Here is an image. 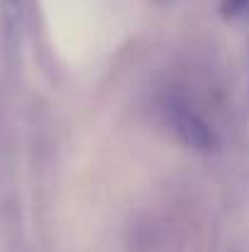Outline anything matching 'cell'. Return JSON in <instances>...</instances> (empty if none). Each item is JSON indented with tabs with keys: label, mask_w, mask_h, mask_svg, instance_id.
Masks as SVG:
<instances>
[{
	"label": "cell",
	"mask_w": 249,
	"mask_h": 252,
	"mask_svg": "<svg viewBox=\"0 0 249 252\" xmlns=\"http://www.w3.org/2000/svg\"><path fill=\"white\" fill-rule=\"evenodd\" d=\"M168 123L173 127V132L181 137V142L191 150L198 152H208L215 145V135L210 130V125L183 100H173L168 103Z\"/></svg>",
	"instance_id": "1"
},
{
	"label": "cell",
	"mask_w": 249,
	"mask_h": 252,
	"mask_svg": "<svg viewBox=\"0 0 249 252\" xmlns=\"http://www.w3.org/2000/svg\"><path fill=\"white\" fill-rule=\"evenodd\" d=\"M249 7V0H222V15L227 20H235L240 15H245Z\"/></svg>",
	"instance_id": "3"
},
{
	"label": "cell",
	"mask_w": 249,
	"mask_h": 252,
	"mask_svg": "<svg viewBox=\"0 0 249 252\" xmlns=\"http://www.w3.org/2000/svg\"><path fill=\"white\" fill-rule=\"evenodd\" d=\"M0 7H2V17H5L7 32L10 34H17L20 32V25H22L25 0H0Z\"/></svg>",
	"instance_id": "2"
}]
</instances>
